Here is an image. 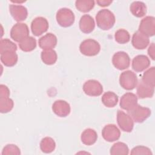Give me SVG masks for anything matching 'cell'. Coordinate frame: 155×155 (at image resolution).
<instances>
[{"instance_id": "obj_36", "label": "cell", "mask_w": 155, "mask_h": 155, "mask_svg": "<svg viewBox=\"0 0 155 155\" xmlns=\"http://www.w3.org/2000/svg\"><path fill=\"white\" fill-rule=\"evenodd\" d=\"M148 54L150 57L153 59L154 60L155 59V46L154 43H151V45L149 46L148 49Z\"/></svg>"}, {"instance_id": "obj_20", "label": "cell", "mask_w": 155, "mask_h": 155, "mask_svg": "<svg viewBox=\"0 0 155 155\" xmlns=\"http://www.w3.org/2000/svg\"><path fill=\"white\" fill-rule=\"evenodd\" d=\"M79 28L82 33H90L93 31L95 27L94 19L89 15H84L81 16L79 23Z\"/></svg>"}, {"instance_id": "obj_3", "label": "cell", "mask_w": 155, "mask_h": 155, "mask_svg": "<svg viewBox=\"0 0 155 155\" xmlns=\"http://www.w3.org/2000/svg\"><path fill=\"white\" fill-rule=\"evenodd\" d=\"M56 21L62 27H68L72 25L74 22V15L73 12L68 8H61L59 9L56 15Z\"/></svg>"}, {"instance_id": "obj_24", "label": "cell", "mask_w": 155, "mask_h": 155, "mask_svg": "<svg viewBox=\"0 0 155 155\" xmlns=\"http://www.w3.org/2000/svg\"><path fill=\"white\" fill-rule=\"evenodd\" d=\"M18 55L16 51H7L1 54V61L7 67H13L18 62Z\"/></svg>"}, {"instance_id": "obj_11", "label": "cell", "mask_w": 155, "mask_h": 155, "mask_svg": "<svg viewBox=\"0 0 155 155\" xmlns=\"http://www.w3.org/2000/svg\"><path fill=\"white\" fill-rule=\"evenodd\" d=\"M117 122L120 128L125 132H131L134 127V122L131 116L121 110L117 113Z\"/></svg>"}, {"instance_id": "obj_14", "label": "cell", "mask_w": 155, "mask_h": 155, "mask_svg": "<svg viewBox=\"0 0 155 155\" xmlns=\"http://www.w3.org/2000/svg\"><path fill=\"white\" fill-rule=\"evenodd\" d=\"M120 107L128 112L137 105V97L133 93H126L120 98Z\"/></svg>"}, {"instance_id": "obj_31", "label": "cell", "mask_w": 155, "mask_h": 155, "mask_svg": "<svg viewBox=\"0 0 155 155\" xmlns=\"http://www.w3.org/2000/svg\"><path fill=\"white\" fill-rule=\"evenodd\" d=\"M141 81L153 87L155 86V68L154 67H152L145 71L142 77Z\"/></svg>"}, {"instance_id": "obj_37", "label": "cell", "mask_w": 155, "mask_h": 155, "mask_svg": "<svg viewBox=\"0 0 155 155\" xmlns=\"http://www.w3.org/2000/svg\"><path fill=\"white\" fill-rule=\"evenodd\" d=\"M112 1L111 0H97L96 1L97 4L100 7H107L110 5L112 3Z\"/></svg>"}, {"instance_id": "obj_17", "label": "cell", "mask_w": 155, "mask_h": 155, "mask_svg": "<svg viewBox=\"0 0 155 155\" xmlns=\"http://www.w3.org/2000/svg\"><path fill=\"white\" fill-rule=\"evenodd\" d=\"M131 65L133 70L136 72H141L148 68L150 65V61L145 55H137L133 58Z\"/></svg>"}, {"instance_id": "obj_12", "label": "cell", "mask_w": 155, "mask_h": 155, "mask_svg": "<svg viewBox=\"0 0 155 155\" xmlns=\"http://www.w3.org/2000/svg\"><path fill=\"white\" fill-rule=\"evenodd\" d=\"M48 22L44 17H37L35 18L31 23V30L33 34L36 36H39L46 32L48 28Z\"/></svg>"}, {"instance_id": "obj_28", "label": "cell", "mask_w": 155, "mask_h": 155, "mask_svg": "<svg viewBox=\"0 0 155 155\" xmlns=\"http://www.w3.org/2000/svg\"><path fill=\"white\" fill-rule=\"evenodd\" d=\"M19 47L23 51H31L36 47V41L33 37L28 36L19 43Z\"/></svg>"}, {"instance_id": "obj_8", "label": "cell", "mask_w": 155, "mask_h": 155, "mask_svg": "<svg viewBox=\"0 0 155 155\" xmlns=\"http://www.w3.org/2000/svg\"><path fill=\"white\" fill-rule=\"evenodd\" d=\"M128 113L132 119L137 123H142L148 119L151 114V110L149 108L144 107L139 105H137L136 107L128 111Z\"/></svg>"}, {"instance_id": "obj_32", "label": "cell", "mask_w": 155, "mask_h": 155, "mask_svg": "<svg viewBox=\"0 0 155 155\" xmlns=\"http://www.w3.org/2000/svg\"><path fill=\"white\" fill-rule=\"evenodd\" d=\"M115 41L121 44H126L130 40V35L128 31L125 29H119L114 34Z\"/></svg>"}, {"instance_id": "obj_27", "label": "cell", "mask_w": 155, "mask_h": 155, "mask_svg": "<svg viewBox=\"0 0 155 155\" xmlns=\"http://www.w3.org/2000/svg\"><path fill=\"white\" fill-rule=\"evenodd\" d=\"M56 147L54 140L50 137L43 138L40 142V148L44 153H50L53 152Z\"/></svg>"}, {"instance_id": "obj_21", "label": "cell", "mask_w": 155, "mask_h": 155, "mask_svg": "<svg viewBox=\"0 0 155 155\" xmlns=\"http://www.w3.org/2000/svg\"><path fill=\"white\" fill-rule=\"evenodd\" d=\"M137 84V94L139 98L144 99L153 97L154 92V87L143 83L141 80Z\"/></svg>"}, {"instance_id": "obj_33", "label": "cell", "mask_w": 155, "mask_h": 155, "mask_svg": "<svg viewBox=\"0 0 155 155\" xmlns=\"http://www.w3.org/2000/svg\"><path fill=\"white\" fill-rule=\"evenodd\" d=\"M16 45L8 39H2L0 41V53L2 54L7 51H16Z\"/></svg>"}, {"instance_id": "obj_1", "label": "cell", "mask_w": 155, "mask_h": 155, "mask_svg": "<svg viewBox=\"0 0 155 155\" xmlns=\"http://www.w3.org/2000/svg\"><path fill=\"white\" fill-rule=\"evenodd\" d=\"M97 25L103 30L111 28L116 21L114 14L108 9H102L99 11L96 16Z\"/></svg>"}, {"instance_id": "obj_2", "label": "cell", "mask_w": 155, "mask_h": 155, "mask_svg": "<svg viewBox=\"0 0 155 155\" xmlns=\"http://www.w3.org/2000/svg\"><path fill=\"white\" fill-rule=\"evenodd\" d=\"M10 90L8 88L3 84L0 85V112L7 113L10 111L14 105L13 101L9 98Z\"/></svg>"}, {"instance_id": "obj_18", "label": "cell", "mask_w": 155, "mask_h": 155, "mask_svg": "<svg viewBox=\"0 0 155 155\" xmlns=\"http://www.w3.org/2000/svg\"><path fill=\"white\" fill-rule=\"evenodd\" d=\"M150 40L148 37L136 31L132 37L131 44L137 50H143L148 45Z\"/></svg>"}, {"instance_id": "obj_25", "label": "cell", "mask_w": 155, "mask_h": 155, "mask_svg": "<svg viewBox=\"0 0 155 155\" xmlns=\"http://www.w3.org/2000/svg\"><path fill=\"white\" fill-rule=\"evenodd\" d=\"M101 101L105 107L108 108H113L117 104L118 96L114 92L107 91L102 95Z\"/></svg>"}, {"instance_id": "obj_15", "label": "cell", "mask_w": 155, "mask_h": 155, "mask_svg": "<svg viewBox=\"0 0 155 155\" xmlns=\"http://www.w3.org/2000/svg\"><path fill=\"white\" fill-rule=\"evenodd\" d=\"M52 110L59 117H64L70 114L71 109L70 104L65 101L57 100L53 104Z\"/></svg>"}, {"instance_id": "obj_13", "label": "cell", "mask_w": 155, "mask_h": 155, "mask_svg": "<svg viewBox=\"0 0 155 155\" xmlns=\"http://www.w3.org/2000/svg\"><path fill=\"white\" fill-rule=\"evenodd\" d=\"M102 136L107 142H114L120 138V131L115 125L108 124L103 128Z\"/></svg>"}, {"instance_id": "obj_7", "label": "cell", "mask_w": 155, "mask_h": 155, "mask_svg": "<svg viewBox=\"0 0 155 155\" xmlns=\"http://www.w3.org/2000/svg\"><path fill=\"white\" fill-rule=\"evenodd\" d=\"M138 31L147 37L155 35V18L148 16L143 18L139 24Z\"/></svg>"}, {"instance_id": "obj_23", "label": "cell", "mask_w": 155, "mask_h": 155, "mask_svg": "<svg viewBox=\"0 0 155 155\" xmlns=\"http://www.w3.org/2000/svg\"><path fill=\"white\" fill-rule=\"evenodd\" d=\"M130 10L133 16L141 18L147 13V6L143 2L134 1L130 6Z\"/></svg>"}, {"instance_id": "obj_9", "label": "cell", "mask_w": 155, "mask_h": 155, "mask_svg": "<svg viewBox=\"0 0 155 155\" xmlns=\"http://www.w3.org/2000/svg\"><path fill=\"white\" fill-rule=\"evenodd\" d=\"M112 63L116 68L123 70L130 67V58L127 53L122 51H117L113 56Z\"/></svg>"}, {"instance_id": "obj_5", "label": "cell", "mask_w": 155, "mask_h": 155, "mask_svg": "<svg viewBox=\"0 0 155 155\" xmlns=\"http://www.w3.org/2000/svg\"><path fill=\"white\" fill-rule=\"evenodd\" d=\"M138 79L136 74L131 70L122 72L119 77V84L120 86L127 90H133L137 85Z\"/></svg>"}, {"instance_id": "obj_10", "label": "cell", "mask_w": 155, "mask_h": 155, "mask_svg": "<svg viewBox=\"0 0 155 155\" xmlns=\"http://www.w3.org/2000/svg\"><path fill=\"white\" fill-rule=\"evenodd\" d=\"M84 92L90 96H99L103 92V87L101 84L94 79L86 81L82 87Z\"/></svg>"}, {"instance_id": "obj_19", "label": "cell", "mask_w": 155, "mask_h": 155, "mask_svg": "<svg viewBox=\"0 0 155 155\" xmlns=\"http://www.w3.org/2000/svg\"><path fill=\"white\" fill-rule=\"evenodd\" d=\"M38 44L39 46L43 50L52 49L57 44V38L54 34L48 33L39 39Z\"/></svg>"}, {"instance_id": "obj_30", "label": "cell", "mask_w": 155, "mask_h": 155, "mask_svg": "<svg viewBox=\"0 0 155 155\" xmlns=\"http://www.w3.org/2000/svg\"><path fill=\"white\" fill-rule=\"evenodd\" d=\"M94 3L93 0H77L75 2V6L79 11L87 13L93 8Z\"/></svg>"}, {"instance_id": "obj_26", "label": "cell", "mask_w": 155, "mask_h": 155, "mask_svg": "<svg viewBox=\"0 0 155 155\" xmlns=\"http://www.w3.org/2000/svg\"><path fill=\"white\" fill-rule=\"evenodd\" d=\"M42 62L47 65H53L57 61V53L53 49L44 50L41 54Z\"/></svg>"}, {"instance_id": "obj_22", "label": "cell", "mask_w": 155, "mask_h": 155, "mask_svg": "<svg viewBox=\"0 0 155 155\" xmlns=\"http://www.w3.org/2000/svg\"><path fill=\"white\" fill-rule=\"evenodd\" d=\"M97 139L96 131L91 128L85 129L81 134V139L82 142L86 145H91L94 144Z\"/></svg>"}, {"instance_id": "obj_34", "label": "cell", "mask_w": 155, "mask_h": 155, "mask_svg": "<svg viewBox=\"0 0 155 155\" xmlns=\"http://www.w3.org/2000/svg\"><path fill=\"white\" fill-rule=\"evenodd\" d=\"M21 154L20 149L18 146L14 144H8L5 146L2 150V155H9V154H16L19 155Z\"/></svg>"}, {"instance_id": "obj_16", "label": "cell", "mask_w": 155, "mask_h": 155, "mask_svg": "<svg viewBox=\"0 0 155 155\" xmlns=\"http://www.w3.org/2000/svg\"><path fill=\"white\" fill-rule=\"evenodd\" d=\"M9 10L12 16L18 22L23 21L27 18V9L23 5L11 4L9 6Z\"/></svg>"}, {"instance_id": "obj_6", "label": "cell", "mask_w": 155, "mask_h": 155, "mask_svg": "<svg viewBox=\"0 0 155 155\" xmlns=\"http://www.w3.org/2000/svg\"><path fill=\"white\" fill-rule=\"evenodd\" d=\"M29 29L25 23L18 22L15 24L10 30L11 38L17 42H21L28 37Z\"/></svg>"}, {"instance_id": "obj_29", "label": "cell", "mask_w": 155, "mask_h": 155, "mask_svg": "<svg viewBox=\"0 0 155 155\" xmlns=\"http://www.w3.org/2000/svg\"><path fill=\"white\" fill-rule=\"evenodd\" d=\"M128 153V147L124 142H116L110 148V154L112 155H127Z\"/></svg>"}, {"instance_id": "obj_35", "label": "cell", "mask_w": 155, "mask_h": 155, "mask_svg": "<svg viewBox=\"0 0 155 155\" xmlns=\"http://www.w3.org/2000/svg\"><path fill=\"white\" fill-rule=\"evenodd\" d=\"M131 154L136 155V154H148L152 155L153 153L151 151L150 149L145 146L139 145L134 147L131 151Z\"/></svg>"}, {"instance_id": "obj_4", "label": "cell", "mask_w": 155, "mask_h": 155, "mask_svg": "<svg viewBox=\"0 0 155 155\" xmlns=\"http://www.w3.org/2000/svg\"><path fill=\"white\" fill-rule=\"evenodd\" d=\"M81 53L87 56L97 55L101 50V45L97 41L92 39H87L83 41L79 45Z\"/></svg>"}]
</instances>
